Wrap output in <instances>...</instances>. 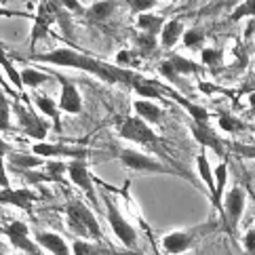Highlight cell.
I'll list each match as a JSON object with an SVG mask.
<instances>
[{
	"mask_svg": "<svg viewBox=\"0 0 255 255\" xmlns=\"http://www.w3.org/2000/svg\"><path fill=\"white\" fill-rule=\"evenodd\" d=\"M181 36H184V23H181L179 19H171L165 23V28H162L160 32V44L165 49H171V47H175V44L181 40Z\"/></svg>",
	"mask_w": 255,
	"mask_h": 255,
	"instance_id": "cell-21",
	"label": "cell"
},
{
	"mask_svg": "<svg viewBox=\"0 0 255 255\" xmlns=\"http://www.w3.org/2000/svg\"><path fill=\"white\" fill-rule=\"evenodd\" d=\"M114 8H116V2L114 0H99V2L95 4H91L87 11H85V17L89 21H93V23H102L106 19H110L112 13H114Z\"/></svg>",
	"mask_w": 255,
	"mask_h": 255,
	"instance_id": "cell-19",
	"label": "cell"
},
{
	"mask_svg": "<svg viewBox=\"0 0 255 255\" xmlns=\"http://www.w3.org/2000/svg\"><path fill=\"white\" fill-rule=\"evenodd\" d=\"M8 154H11V145H8L4 139H0V156H8Z\"/></svg>",
	"mask_w": 255,
	"mask_h": 255,
	"instance_id": "cell-46",
	"label": "cell"
},
{
	"mask_svg": "<svg viewBox=\"0 0 255 255\" xmlns=\"http://www.w3.org/2000/svg\"><path fill=\"white\" fill-rule=\"evenodd\" d=\"M253 203H255V200H253Z\"/></svg>",
	"mask_w": 255,
	"mask_h": 255,
	"instance_id": "cell-53",
	"label": "cell"
},
{
	"mask_svg": "<svg viewBox=\"0 0 255 255\" xmlns=\"http://www.w3.org/2000/svg\"><path fill=\"white\" fill-rule=\"evenodd\" d=\"M0 68H2L6 74H8V78L13 80V85H15V89H23V83H21V72H17L15 70V66L11 61H8V57H6V53L2 51V47H0Z\"/></svg>",
	"mask_w": 255,
	"mask_h": 255,
	"instance_id": "cell-31",
	"label": "cell"
},
{
	"mask_svg": "<svg viewBox=\"0 0 255 255\" xmlns=\"http://www.w3.org/2000/svg\"><path fill=\"white\" fill-rule=\"evenodd\" d=\"M55 4H59V6H63L66 11H74V13H85L87 8L78 2V0H53Z\"/></svg>",
	"mask_w": 255,
	"mask_h": 255,
	"instance_id": "cell-43",
	"label": "cell"
},
{
	"mask_svg": "<svg viewBox=\"0 0 255 255\" xmlns=\"http://www.w3.org/2000/svg\"><path fill=\"white\" fill-rule=\"evenodd\" d=\"M196 169H198V177L205 181V186L209 190V196H215V169L213 165L209 162V156H207V150L200 148L198 156H196Z\"/></svg>",
	"mask_w": 255,
	"mask_h": 255,
	"instance_id": "cell-17",
	"label": "cell"
},
{
	"mask_svg": "<svg viewBox=\"0 0 255 255\" xmlns=\"http://www.w3.org/2000/svg\"><path fill=\"white\" fill-rule=\"evenodd\" d=\"M6 188H11V184H8V175L4 169V158L0 156V190H6Z\"/></svg>",
	"mask_w": 255,
	"mask_h": 255,
	"instance_id": "cell-44",
	"label": "cell"
},
{
	"mask_svg": "<svg viewBox=\"0 0 255 255\" xmlns=\"http://www.w3.org/2000/svg\"><path fill=\"white\" fill-rule=\"evenodd\" d=\"M0 87H2L6 93H13V87H8L6 83H4V76H2V68H0Z\"/></svg>",
	"mask_w": 255,
	"mask_h": 255,
	"instance_id": "cell-49",
	"label": "cell"
},
{
	"mask_svg": "<svg viewBox=\"0 0 255 255\" xmlns=\"http://www.w3.org/2000/svg\"><path fill=\"white\" fill-rule=\"evenodd\" d=\"M243 249L247 255H255V230L253 228H249V230L243 234Z\"/></svg>",
	"mask_w": 255,
	"mask_h": 255,
	"instance_id": "cell-42",
	"label": "cell"
},
{
	"mask_svg": "<svg viewBox=\"0 0 255 255\" xmlns=\"http://www.w3.org/2000/svg\"><path fill=\"white\" fill-rule=\"evenodd\" d=\"M156 44H158L156 36H150V34H139L137 36V47H139V51L143 53V55H150V53L156 51Z\"/></svg>",
	"mask_w": 255,
	"mask_h": 255,
	"instance_id": "cell-37",
	"label": "cell"
},
{
	"mask_svg": "<svg viewBox=\"0 0 255 255\" xmlns=\"http://www.w3.org/2000/svg\"><path fill=\"white\" fill-rule=\"evenodd\" d=\"M131 87L137 91V95L150 99V102H152V99H162L160 89L156 87V83H154V80H145V78H141V76H135V80H133Z\"/></svg>",
	"mask_w": 255,
	"mask_h": 255,
	"instance_id": "cell-25",
	"label": "cell"
},
{
	"mask_svg": "<svg viewBox=\"0 0 255 255\" xmlns=\"http://www.w3.org/2000/svg\"><path fill=\"white\" fill-rule=\"evenodd\" d=\"M241 2H245V0H232V4H234V6H239Z\"/></svg>",
	"mask_w": 255,
	"mask_h": 255,
	"instance_id": "cell-51",
	"label": "cell"
},
{
	"mask_svg": "<svg viewBox=\"0 0 255 255\" xmlns=\"http://www.w3.org/2000/svg\"><path fill=\"white\" fill-rule=\"evenodd\" d=\"M72 255H104V249L85 239H76L72 243Z\"/></svg>",
	"mask_w": 255,
	"mask_h": 255,
	"instance_id": "cell-30",
	"label": "cell"
},
{
	"mask_svg": "<svg viewBox=\"0 0 255 255\" xmlns=\"http://www.w3.org/2000/svg\"><path fill=\"white\" fill-rule=\"evenodd\" d=\"M173 99L179 104V106H184L186 108V112L192 116V123H209V118H211V114H209L203 106H198V104H192V102H188V99H184L179 93H171Z\"/></svg>",
	"mask_w": 255,
	"mask_h": 255,
	"instance_id": "cell-24",
	"label": "cell"
},
{
	"mask_svg": "<svg viewBox=\"0 0 255 255\" xmlns=\"http://www.w3.org/2000/svg\"><path fill=\"white\" fill-rule=\"evenodd\" d=\"M59 83H61L59 108L63 112H68V114H78L80 110H83V99H80V93H78L76 85L66 76H59Z\"/></svg>",
	"mask_w": 255,
	"mask_h": 255,
	"instance_id": "cell-13",
	"label": "cell"
},
{
	"mask_svg": "<svg viewBox=\"0 0 255 255\" xmlns=\"http://www.w3.org/2000/svg\"><path fill=\"white\" fill-rule=\"evenodd\" d=\"M133 108H135V112H137V116L143 118L148 125H158L160 123V118H162L160 106L150 102V99H137V102L133 104Z\"/></svg>",
	"mask_w": 255,
	"mask_h": 255,
	"instance_id": "cell-20",
	"label": "cell"
},
{
	"mask_svg": "<svg viewBox=\"0 0 255 255\" xmlns=\"http://www.w3.org/2000/svg\"><path fill=\"white\" fill-rule=\"evenodd\" d=\"M53 4V13H55V21L59 23V28L63 30V36H66L68 40H74V25H72V17H70V11H66L63 6L55 4L51 0Z\"/></svg>",
	"mask_w": 255,
	"mask_h": 255,
	"instance_id": "cell-26",
	"label": "cell"
},
{
	"mask_svg": "<svg viewBox=\"0 0 255 255\" xmlns=\"http://www.w3.org/2000/svg\"><path fill=\"white\" fill-rule=\"evenodd\" d=\"M228 150L232 154L241 158H249V160H255V143H239V141H232L228 143Z\"/></svg>",
	"mask_w": 255,
	"mask_h": 255,
	"instance_id": "cell-36",
	"label": "cell"
},
{
	"mask_svg": "<svg viewBox=\"0 0 255 255\" xmlns=\"http://www.w3.org/2000/svg\"><path fill=\"white\" fill-rule=\"evenodd\" d=\"M165 17L160 15H152V13H141L137 15V28L143 34H150V36H160L162 28H165Z\"/></svg>",
	"mask_w": 255,
	"mask_h": 255,
	"instance_id": "cell-22",
	"label": "cell"
},
{
	"mask_svg": "<svg viewBox=\"0 0 255 255\" xmlns=\"http://www.w3.org/2000/svg\"><path fill=\"white\" fill-rule=\"evenodd\" d=\"M226 184H228V162L222 160L215 167V196L211 198V205L215 207V211L222 217V203L226 196Z\"/></svg>",
	"mask_w": 255,
	"mask_h": 255,
	"instance_id": "cell-18",
	"label": "cell"
},
{
	"mask_svg": "<svg viewBox=\"0 0 255 255\" xmlns=\"http://www.w3.org/2000/svg\"><path fill=\"white\" fill-rule=\"evenodd\" d=\"M2 232L6 234V239L11 241L13 249H19L23 253H30V255H40V247L36 245V241L30 239V228L28 224L23 222H11L2 228Z\"/></svg>",
	"mask_w": 255,
	"mask_h": 255,
	"instance_id": "cell-9",
	"label": "cell"
},
{
	"mask_svg": "<svg viewBox=\"0 0 255 255\" xmlns=\"http://www.w3.org/2000/svg\"><path fill=\"white\" fill-rule=\"evenodd\" d=\"M190 131H192V137L198 141L200 148L213 150L217 156H222V158L226 156L228 143L217 135V131L209 123H190Z\"/></svg>",
	"mask_w": 255,
	"mask_h": 255,
	"instance_id": "cell-8",
	"label": "cell"
},
{
	"mask_svg": "<svg viewBox=\"0 0 255 255\" xmlns=\"http://www.w3.org/2000/svg\"><path fill=\"white\" fill-rule=\"evenodd\" d=\"M8 99L4 95H0V131L11 129V110H8Z\"/></svg>",
	"mask_w": 255,
	"mask_h": 255,
	"instance_id": "cell-38",
	"label": "cell"
},
{
	"mask_svg": "<svg viewBox=\"0 0 255 255\" xmlns=\"http://www.w3.org/2000/svg\"><path fill=\"white\" fill-rule=\"evenodd\" d=\"M68 175L70 181L74 186H78L83 192L89 196L91 203H97V194H95V188H93V179L89 175V169L85 165V160H74L68 165Z\"/></svg>",
	"mask_w": 255,
	"mask_h": 255,
	"instance_id": "cell-12",
	"label": "cell"
},
{
	"mask_svg": "<svg viewBox=\"0 0 255 255\" xmlns=\"http://www.w3.org/2000/svg\"><path fill=\"white\" fill-rule=\"evenodd\" d=\"M217 127H220V131L230 133V135L247 131V123L241 121L239 116H234V114H230V112H222L220 116H217Z\"/></svg>",
	"mask_w": 255,
	"mask_h": 255,
	"instance_id": "cell-23",
	"label": "cell"
},
{
	"mask_svg": "<svg viewBox=\"0 0 255 255\" xmlns=\"http://www.w3.org/2000/svg\"><path fill=\"white\" fill-rule=\"evenodd\" d=\"M245 207H247V194L241 186H234L232 190H228L222 203V224L226 228L228 234H236V228H239Z\"/></svg>",
	"mask_w": 255,
	"mask_h": 255,
	"instance_id": "cell-5",
	"label": "cell"
},
{
	"mask_svg": "<svg viewBox=\"0 0 255 255\" xmlns=\"http://www.w3.org/2000/svg\"><path fill=\"white\" fill-rule=\"evenodd\" d=\"M55 21V13H53V4L51 0H40L38 8H36V19H34V28L30 36V51L36 47V42L47 38L49 36V25Z\"/></svg>",
	"mask_w": 255,
	"mask_h": 255,
	"instance_id": "cell-11",
	"label": "cell"
},
{
	"mask_svg": "<svg viewBox=\"0 0 255 255\" xmlns=\"http://www.w3.org/2000/svg\"><path fill=\"white\" fill-rule=\"evenodd\" d=\"M205 40H207V34L200 28H190L181 36V42H184L186 49H203Z\"/></svg>",
	"mask_w": 255,
	"mask_h": 255,
	"instance_id": "cell-28",
	"label": "cell"
},
{
	"mask_svg": "<svg viewBox=\"0 0 255 255\" xmlns=\"http://www.w3.org/2000/svg\"><path fill=\"white\" fill-rule=\"evenodd\" d=\"M21 83H23V87L34 89V87H40V85L47 83V76L38 70L28 68V70H21Z\"/></svg>",
	"mask_w": 255,
	"mask_h": 255,
	"instance_id": "cell-33",
	"label": "cell"
},
{
	"mask_svg": "<svg viewBox=\"0 0 255 255\" xmlns=\"http://www.w3.org/2000/svg\"><path fill=\"white\" fill-rule=\"evenodd\" d=\"M247 102H249V110L255 114V93H249V97H247Z\"/></svg>",
	"mask_w": 255,
	"mask_h": 255,
	"instance_id": "cell-50",
	"label": "cell"
},
{
	"mask_svg": "<svg viewBox=\"0 0 255 255\" xmlns=\"http://www.w3.org/2000/svg\"><path fill=\"white\" fill-rule=\"evenodd\" d=\"M118 133H121L123 139L139 143V145H148V148H152V150H156V145L160 143V137L150 129V125L139 116L127 118V121L121 125Z\"/></svg>",
	"mask_w": 255,
	"mask_h": 255,
	"instance_id": "cell-6",
	"label": "cell"
},
{
	"mask_svg": "<svg viewBox=\"0 0 255 255\" xmlns=\"http://www.w3.org/2000/svg\"><path fill=\"white\" fill-rule=\"evenodd\" d=\"M13 15H25V13L11 11V8H2V6H0V17H13Z\"/></svg>",
	"mask_w": 255,
	"mask_h": 255,
	"instance_id": "cell-48",
	"label": "cell"
},
{
	"mask_svg": "<svg viewBox=\"0 0 255 255\" xmlns=\"http://www.w3.org/2000/svg\"><path fill=\"white\" fill-rule=\"evenodd\" d=\"M169 61H171V66L175 68V72H177L179 76H186V74H196V72L200 70L198 63H194L192 59L181 57V55H173Z\"/></svg>",
	"mask_w": 255,
	"mask_h": 255,
	"instance_id": "cell-29",
	"label": "cell"
},
{
	"mask_svg": "<svg viewBox=\"0 0 255 255\" xmlns=\"http://www.w3.org/2000/svg\"><path fill=\"white\" fill-rule=\"evenodd\" d=\"M66 215H68V226L70 230L78 234L85 241H99L102 239V228H99L97 217L93 211L78 198H72L68 207H66Z\"/></svg>",
	"mask_w": 255,
	"mask_h": 255,
	"instance_id": "cell-3",
	"label": "cell"
},
{
	"mask_svg": "<svg viewBox=\"0 0 255 255\" xmlns=\"http://www.w3.org/2000/svg\"><path fill=\"white\" fill-rule=\"evenodd\" d=\"M118 63H127V61H131V53L129 51H121L118 53V57H116Z\"/></svg>",
	"mask_w": 255,
	"mask_h": 255,
	"instance_id": "cell-47",
	"label": "cell"
},
{
	"mask_svg": "<svg viewBox=\"0 0 255 255\" xmlns=\"http://www.w3.org/2000/svg\"><path fill=\"white\" fill-rule=\"evenodd\" d=\"M63 173H68V165H63V162H47V177H51L53 181H61Z\"/></svg>",
	"mask_w": 255,
	"mask_h": 255,
	"instance_id": "cell-39",
	"label": "cell"
},
{
	"mask_svg": "<svg viewBox=\"0 0 255 255\" xmlns=\"http://www.w3.org/2000/svg\"><path fill=\"white\" fill-rule=\"evenodd\" d=\"M200 59L207 68L215 70V66H220L222 63V51L220 49H211V47H203L200 49Z\"/></svg>",
	"mask_w": 255,
	"mask_h": 255,
	"instance_id": "cell-35",
	"label": "cell"
},
{
	"mask_svg": "<svg viewBox=\"0 0 255 255\" xmlns=\"http://www.w3.org/2000/svg\"><path fill=\"white\" fill-rule=\"evenodd\" d=\"M127 2H129L133 11L139 13V15H141V13H148L150 8L156 6V0H127Z\"/></svg>",
	"mask_w": 255,
	"mask_h": 255,
	"instance_id": "cell-41",
	"label": "cell"
},
{
	"mask_svg": "<svg viewBox=\"0 0 255 255\" xmlns=\"http://www.w3.org/2000/svg\"><path fill=\"white\" fill-rule=\"evenodd\" d=\"M36 106L40 108L42 114H47L49 118H53V125H55V131H61V121H59V114H57V106L51 97L47 95H36Z\"/></svg>",
	"mask_w": 255,
	"mask_h": 255,
	"instance_id": "cell-27",
	"label": "cell"
},
{
	"mask_svg": "<svg viewBox=\"0 0 255 255\" xmlns=\"http://www.w3.org/2000/svg\"><path fill=\"white\" fill-rule=\"evenodd\" d=\"M158 72H160V74L162 76H165L167 80H171V83H179V74H177V72H175V68H173L171 66V61L167 59V61H160V66H158Z\"/></svg>",
	"mask_w": 255,
	"mask_h": 255,
	"instance_id": "cell-40",
	"label": "cell"
},
{
	"mask_svg": "<svg viewBox=\"0 0 255 255\" xmlns=\"http://www.w3.org/2000/svg\"><path fill=\"white\" fill-rule=\"evenodd\" d=\"M34 241L40 249L49 251L51 255H72V247H68L63 236H59L55 232H36Z\"/></svg>",
	"mask_w": 255,
	"mask_h": 255,
	"instance_id": "cell-14",
	"label": "cell"
},
{
	"mask_svg": "<svg viewBox=\"0 0 255 255\" xmlns=\"http://www.w3.org/2000/svg\"><path fill=\"white\" fill-rule=\"evenodd\" d=\"M13 165H19V167H25V169H36L42 165V158L40 156H30V154H8Z\"/></svg>",
	"mask_w": 255,
	"mask_h": 255,
	"instance_id": "cell-34",
	"label": "cell"
},
{
	"mask_svg": "<svg viewBox=\"0 0 255 255\" xmlns=\"http://www.w3.org/2000/svg\"><path fill=\"white\" fill-rule=\"evenodd\" d=\"M13 108H15V112H17V121H19L21 131H23L25 135H30V137H34L36 141H42L44 137H47L49 127L44 125L42 118H38V116L32 112V108H25V106L19 104V102H17Z\"/></svg>",
	"mask_w": 255,
	"mask_h": 255,
	"instance_id": "cell-10",
	"label": "cell"
},
{
	"mask_svg": "<svg viewBox=\"0 0 255 255\" xmlns=\"http://www.w3.org/2000/svg\"><path fill=\"white\" fill-rule=\"evenodd\" d=\"M32 59L36 61H44V63H53V66H63V68H78V70H85L89 74L97 76L99 80L104 83H123V85H133V80L137 74H133L131 70H125V68H118V66H108V63H102L89 55H83L74 49H68V47H61L55 49L51 53H42V55H32Z\"/></svg>",
	"mask_w": 255,
	"mask_h": 255,
	"instance_id": "cell-1",
	"label": "cell"
},
{
	"mask_svg": "<svg viewBox=\"0 0 255 255\" xmlns=\"http://www.w3.org/2000/svg\"><path fill=\"white\" fill-rule=\"evenodd\" d=\"M190 2H192V4H194V2H198V0H190Z\"/></svg>",
	"mask_w": 255,
	"mask_h": 255,
	"instance_id": "cell-52",
	"label": "cell"
},
{
	"mask_svg": "<svg viewBox=\"0 0 255 255\" xmlns=\"http://www.w3.org/2000/svg\"><path fill=\"white\" fill-rule=\"evenodd\" d=\"M247 17H255V0H245L239 6H234V11L230 13V21L236 23L241 19H247Z\"/></svg>",
	"mask_w": 255,
	"mask_h": 255,
	"instance_id": "cell-32",
	"label": "cell"
},
{
	"mask_svg": "<svg viewBox=\"0 0 255 255\" xmlns=\"http://www.w3.org/2000/svg\"><path fill=\"white\" fill-rule=\"evenodd\" d=\"M104 205H106V215L108 222L112 226V232L116 234V239L121 241L127 249L137 247V230L125 220V215L118 211V207L114 205V200L110 196H104Z\"/></svg>",
	"mask_w": 255,
	"mask_h": 255,
	"instance_id": "cell-7",
	"label": "cell"
},
{
	"mask_svg": "<svg viewBox=\"0 0 255 255\" xmlns=\"http://www.w3.org/2000/svg\"><path fill=\"white\" fill-rule=\"evenodd\" d=\"M217 230L215 222H205L200 226H192V228H181V230H173L169 234H165L160 239V247L167 255H181L194 247V245L203 239V236L211 234Z\"/></svg>",
	"mask_w": 255,
	"mask_h": 255,
	"instance_id": "cell-2",
	"label": "cell"
},
{
	"mask_svg": "<svg viewBox=\"0 0 255 255\" xmlns=\"http://www.w3.org/2000/svg\"><path fill=\"white\" fill-rule=\"evenodd\" d=\"M118 158H121L123 165H125L127 169H131V171H139V173H158V175H177V177L184 175L186 179H192L186 171H181V169H177V167H167V165H162V162L154 160L152 156H148V154L137 152V150H133V148L121 150V152H118Z\"/></svg>",
	"mask_w": 255,
	"mask_h": 255,
	"instance_id": "cell-4",
	"label": "cell"
},
{
	"mask_svg": "<svg viewBox=\"0 0 255 255\" xmlns=\"http://www.w3.org/2000/svg\"><path fill=\"white\" fill-rule=\"evenodd\" d=\"M32 152H34V156H40V158H47V156H76V158H83L87 154L80 148H68V145H55V143H44V141H36L32 145Z\"/></svg>",
	"mask_w": 255,
	"mask_h": 255,
	"instance_id": "cell-16",
	"label": "cell"
},
{
	"mask_svg": "<svg viewBox=\"0 0 255 255\" xmlns=\"http://www.w3.org/2000/svg\"><path fill=\"white\" fill-rule=\"evenodd\" d=\"M241 93H255V74L249 78V80H245V85L241 89Z\"/></svg>",
	"mask_w": 255,
	"mask_h": 255,
	"instance_id": "cell-45",
	"label": "cell"
},
{
	"mask_svg": "<svg viewBox=\"0 0 255 255\" xmlns=\"http://www.w3.org/2000/svg\"><path fill=\"white\" fill-rule=\"evenodd\" d=\"M34 200H38V196H36L32 190H25V188H19V190H13V188L0 190V203L19 207V209H23V211H30Z\"/></svg>",
	"mask_w": 255,
	"mask_h": 255,
	"instance_id": "cell-15",
	"label": "cell"
}]
</instances>
